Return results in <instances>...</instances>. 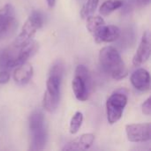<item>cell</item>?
Wrapping results in <instances>:
<instances>
[{
  "instance_id": "obj_22",
  "label": "cell",
  "mask_w": 151,
  "mask_h": 151,
  "mask_svg": "<svg viewBox=\"0 0 151 151\" xmlns=\"http://www.w3.org/2000/svg\"><path fill=\"white\" fill-rule=\"evenodd\" d=\"M151 0H137V3L140 4V5H142V6H145V5H148L150 3Z\"/></svg>"
},
{
  "instance_id": "obj_8",
  "label": "cell",
  "mask_w": 151,
  "mask_h": 151,
  "mask_svg": "<svg viewBox=\"0 0 151 151\" xmlns=\"http://www.w3.org/2000/svg\"><path fill=\"white\" fill-rule=\"evenodd\" d=\"M16 27V14L14 7L6 4L0 8V39L8 35Z\"/></svg>"
},
{
  "instance_id": "obj_14",
  "label": "cell",
  "mask_w": 151,
  "mask_h": 151,
  "mask_svg": "<svg viewBox=\"0 0 151 151\" xmlns=\"http://www.w3.org/2000/svg\"><path fill=\"white\" fill-rule=\"evenodd\" d=\"M30 132H31V137H32L30 149L32 150H43L46 145L47 139H48V133H47L46 127H43L42 128L33 130Z\"/></svg>"
},
{
  "instance_id": "obj_9",
  "label": "cell",
  "mask_w": 151,
  "mask_h": 151,
  "mask_svg": "<svg viewBox=\"0 0 151 151\" xmlns=\"http://www.w3.org/2000/svg\"><path fill=\"white\" fill-rule=\"evenodd\" d=\"M151 53V41L150 35L149 31L143 33L141 39L139 47L133 58V65L137 67L144 64L150 57Z\"/></svg>"
},
{
  "instance_id": "obj_23",
  "label": "cell",
  "mask_w": 151,
  "mask_h": 151,
  "mask_svg": "<svg viewBox=\"0 0 151 151\" xmlns=\"http://www.w3.org/2000/svg\"><path fill=\"white\" fill-rule=\"evenodd\" d=\"M46 1H47L49 7H53L56 4V0H46Z\"/></svg>"
},
{
  "instance_id": "obj_21",
  "label": "cell",
  "mask_w": 151,
  "mask_h": 151,
  "mask_svg": "<svg viewBox=\"0 0 151 151\" xmlns=\"http://www.w3.org/2000/svg\"><path fill=\"white\" fill-rule=\"evenodd\" d=\"M10 78H11V75L9 72L4 69L0 71V84H6L7 82H9Z\"/></svg>"
},
{
  "instance_id": "obj_6",
  "label": "cell",
  "mask_w": 151,
  "mask_h": 151,
  "mask_svg": "<svg viewBox=\"0 0 151 151\" xmlns=\"http://www.w3.org/2000/svg\"><path fill=\"white\" fill-rule=\"evenodd\" d=\"M127 96L124 92L116 91L110 96L106 102L107 119L110 124L117 123L122 117L127 104Z\"/></svg>"
},
{
  "instance_id": "obj_15",
  "label": "cell",
  "mask_w": 151,
  "mask_h": 151,
  "mask_svg": "<svg viewBox=\"0 0 151 151\" xmlns=\"http://www.w3.org/2000/svg\"><path fill=\"white\" fill-rule=\"evenodd\" d=\"M123 2L121 0H106L104 1L99 8V12L103 16L110 15L114 11L119 9L123 5Z\"/></svg>"
},
{
  "instance_id": "obj_12",
  "label": "cell",
  "mask_w": 151,
  "mask_h": 151,
  "mask_svg": "<svg viewBox=\"0 0 151 151\" xmlns=\"http://www.w3.org/2000/svg\"><path fill=\"white\" fill-rule=\"evenodd\" d=\"M94 141L95 135L93 134H83L65 144L63 150H87L92 146Z\"/></svg>"
},
{
  "instance_id": "obj_4",
  "label": "cell",
  "mask_w": 151,
  "mask_h": 151,
  "mask_svg": "<svg viewBox=\"0 0 151 151\" xmlns=\"http://www.w3.org/2000/svg\"><path fill=\"white\" fill-rule=\"evenodd\" d=\"M63 77L49 73V77L46 82V91L42 99V107L49 112H54L58 104L60 99V86Z\"/></svg>"
},
{
  "instance_id": "obj_7",
  "label": "cell",
  "mask_w": 151,
  "mask_h": 151,
  "mask_svg": "<svg viewBox=\"0 0 151 151\" xmlns=\"http://www.w3.org/2000/svg\"><path fill=\"white\" fill-rule=\"evenodd\" d=\"M126 133L131 142H146L151 139L150 123H137L126 126Z\"/></svg>"
},
{
  "instance_id": "obj_16",
  "label": "cell",
  "mask_w": 151,
  "mask_h": 151,
  "mask_svg": "<svg viewBox=\"0 0 151 151\" xmlns=\"http://www.w3.org/2000/svg\"><path fill=\"white\" fill-rule=\"evenodd\" d=\"M28 125L30 131L36 130L45 127L43 113L41 111H35L34 112H32L28 119Z\"/></svg>"
},
{
  "instance_id": "obj_3",
  "label": "cell",
  "mask_w": 151,
  "mask_h": 151,
  "mask_svg": "<svg viewBox=\"0 0 151 151\" xmlns=\"http://www.w3.org/2000/svg\"><path fill=\"white\" fill-rule=\"evenodd\" d=\"M43 25V17L38 11H34L21 27L20 33L12 42L14 47H21L33 41L37 29Z\"/></svg>"
},
{
  "instance_id": "obj_18",
  "label": "cell",
  "mask_w": 151,
  "mask_h": 151,
  "mask_svg": "<svg viewBox=\"0 0 151 151\" xmlns=\"http://www.w3.org/2000/svg\"><path fill=\"white\" fill-rule=\"evenodd\" d=\"M82 122H83V114L81 111H76L72 117L70 121V127H69L70 134H77L82 125Z\"/></svg>"
},
{
  "instance_id": "obj_19",
  "label": "cell",
  "mask_w": 151,
  "mask_h": 151,
  "mask_svg": "<svg viewBox=\"0 0 151 151\" xmlns=\"http://www.w3.org/2000/svg\"><path fill=\"white\" fill-rule=\"evenodd\" d=\"M99 0H87L86 4L81 10V18H87L90 16L96 9L98 5Z\"/></svg>"
},
{
  "instance_id": "obj_1",
  "label": "cell",
  "mask_w": 151,
  "mask_h": 151,
  "mask_svg": "<svg viewBox=\"0 0 151 151\" xmlns=\"http://www.w3.org/2000/svg\"><path fill=\"white\" fill-rule=\"evenodd\" d=\"M99 62L103 70L116 81H120L128 75V70L116 48L104 47L99 52Z\"/></svg>"
},
{
  "instance_id": "obj_5",
  "label": "cell",
  "mask_w": 151,
  "mask_h": 151,
  "mask_svg": "<svg viewBox=\"0 0 151 151\" xmlns=\"http://www.w3.org/2000/svg\"><path fill=\"white\" fill-rule=\"evenodd\" d=\"M72 88L77 100L81 102L88 100L91 88V78L85 65H79L76 67L75 74L72 81Z\"/></svg>"
},
{
  "instance_id": "obj_17",
  "label": "cell",
  "mask_w": 151,
  "mask_h": 151,
  "mask_svg": "<svg viewBox=\"0 0 151 151\" xmlns=\"http://www.w3.org/2000/svg\"><path fill=\"white\" fill-rule=\"evenodd\" d=\"M105 24V21L104 19L100 17V16H88L87 17V29L88 31L91 34V35H94L95 32L103 25Z\"/></svg>"
},
{
  "instance_id": "obj_11",
  "label": "cell",
  "mask_w": 151,
  "mask_h": 151,
  "mask_svg": "<svg viewBox=\"0 0 151 151\" xmlns=\"http://www.w3.org/2000/svg\"><path fill=\"white\" fill-rule=\"evenodd\" d=\"M130 81L133 87L141 92L149 91L150 88V75L144 68L136 69L131 74Z\"/></svg>"
},
{
  "instance_id": "obj_10",
  "label": "cell",
  "mask_w": 151,
  "mask_h": 151,
  "mask_svg": "<svg viewBox=\"0 0 151 151\" xmlns=\"http://www.w3.org/2000/svg\"><path fill=\"white\" fill-rule=\"evenodd\" d=\"M121 35V30L119 27L114 25H103L101 26L93 35L96 42H112L117 41Z\"/></svg>"
},
{
  "instance_id": "obj_20",
  "label": "cell",
  "mask_w": 151,
  "mask_h": 151,
  "mask_svg": "<svg viewBox=\"0 0 151 151\" xmlns=\"http://www.w3.org/2000/svg\"><path fill=\"white\" fill-rule=\"evenodd\" d=\"M142 113L147 115V116H150L151 114V97H149L142 105Z\"/></svg>"
},
{
  "instance_id": "obj_2",
  "label": "cell",
  "mask_w": 151,
  "mask_h": 151,
  "mask_svg": "<svg viewBox=\"0 0 151 151\" xmlns=\"http://www.w3.org/2000/svg\"><path fill=\"white\" fill-rule=\"evenodd\" d=\"M39 50V44L35 41H31L21 47H14L11 45L0 55L1 68H13L27 62Z\"/></svg>"
},
{
  "instance_id": "obj_13",
  "label": "cell",
  "mask_w": 151,
  "mask_h": 151,
  "mask_svg": "<svg viewBox=\"0 0 151 151\" xmlns=\"http://www.w3.org/2000/svg\"><path fill=\"white\" fill-rule=\"evenodd\" d=\"M34 75V68L30 63L24 62L17 66L13 73V80L19 85L27 84Z\"/></svg>"
}]
</instances>
